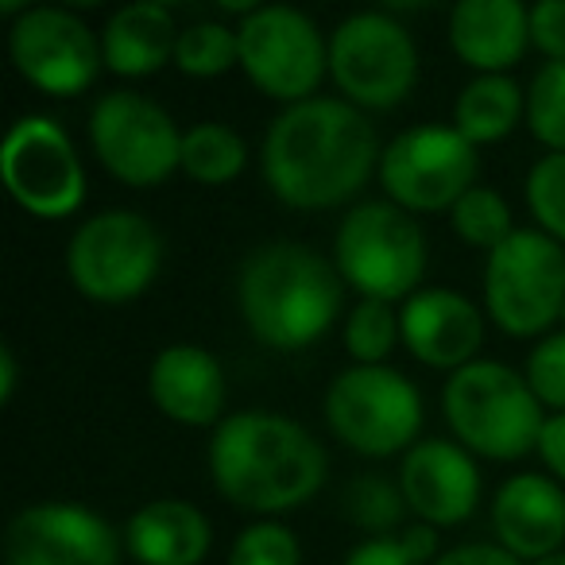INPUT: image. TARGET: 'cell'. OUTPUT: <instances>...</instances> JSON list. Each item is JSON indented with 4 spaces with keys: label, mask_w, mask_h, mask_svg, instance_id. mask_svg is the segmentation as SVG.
<instances>
[{
    "label": "cell",
    "mask_w": 565,
    "mask_h": 565,
    "mask_svg": "<svg viewBox=\"0 0 565 565\" xmlns=\"http://www.w3.org/2000/svg\"><path fill=\"white\" fill-rule=\"evenodd\" d=\"M403 345L411 356L430 369L441 372H461L465 364L477 361L480 345H484V318L465 295L434 287V291H418L403 302Z\"/></svg>",
    "instance_id": "17"
},
{
    "label": "cell",
    "mask_w": 565,
    "mask_h": 565,
    "mask_svg": "<svg viewBox=\"0 0 565 565\" xmlns=\"http://www.w3.org/2000/svg\"><path fill=\"white\" fill-rule=\"evenodd\" d=\"M248 167V143L236 128L202 120L182 136V171L202 186H225Z\"/></svg>",
    "instance_id": "24"
},
{
    "label": "cell",
    "mask_w": 565,
    "mask_h": 565,
    "mask_svg": "<svg viewBox=\"0 0 565 565\" xmlns=\"http://www.w3.org/2000/svg\"><path fill=\"white\" fill-rule=\"evenodd\" d=\"M526 384L539 395L542 407H550L554 415H565V330L546 333L539 345L526 356Z\"/></svg>",
    "instance_id": "32"
},
{
    "label": "cell",
    "mask_w": 565,
    "mask_h": 565,
    "mask_svg": "<svg viewBox=\"0 0 565 565\" xmlns=\"http://www.w3.org/2000/svg\"><path fill=\"white\" fill-rule=\"evenodd\" d=\"M495 542L519 562H539L562 550L565 542V492L554 477L515 472L503 480L492 503Z\"/></svg>",
    "instance_id": "18"
},
{
    "label": "cell",
    "mask_w": 565,
    "mask_h": 565,
    "mask_svg": "<svg viewBox=\"0 0 565 565\" xmlns=\"http://www.w3.org/2000/svg\"><path fill=\"white\" fill-rule=\"evenodd\" d=\"M174 66L190 78H221L233 66H241V40L236 28L221 24V20H202L190 24L179 35V51H174Z\"/></svg>",
    "instance_id": "25"
},
{
    "label": "cell",
    "mask_w": 565,
    "mask_h": 565,
    "mask_svg": "<svg viewBox=\"0 0 565 565\" xmlns=\"http://www.w3.org/2000/svg\"><path fill=\"white\" fill-rule=\"evenodd\" d=\"M449 47L477 74H508L531 47V9L519 0H461L449 12Z\"/></svg>",
    "instance_id": "20"
},
{
    "label": "cell",
    "mask_w": 565,
    "mask_h": 565,
    "mask_svg": "<svg viewBox=\"0 0 565 565\" xmlns=\"http://www.w3.org/2000/svg\"><path fill=\"white\" fill-rule=\"evenodd\" d=\"M526 125L542 148L565 156V63H546L526 89Z\"/></svg>",
    "instance_id": "29"
},
{
    "label": "cell",
    "mask_w": 565,
    "mask_h": 565,
    "mask_svg": "<svg viewBox=\"0 0 565 565\" xmlns=\"http://www.w3.org/2000/svg\"><path fill=\"white\" fill-rule=\"evenodd\" d=\"M526 113V97L515 78L508 74H477L469 86H461L454 102V128L472 143L508 140Z\"/></svg>",
    "instance_id": "23"
},
{
    "label": "cell",
    "mask_w": 565,
    "mask_h": 565,
    "mask_svg": "<svg viewBox=\"0 0 565 565\" xmlns=\"http://www.w3.org/2000/svg\"><path fill=\"white\" fill-rule=\"evenodd\" d=\"M341 565H423V562L403 546L399 534H387V539H364L356 550H349V557Z\"/></svg>",
    "instance_id": "34"
},
{
    "label": "cell",
    "mask_w": 565,
    "mask_h": 565,
    "mask_svg": "<svg viewBox=\"0 0 565 565\" xmlns=\"http://www.w3.org/2000/svg\"><path fill=\"white\" fill-rule=\"evenodd\" d=\"M526 565H565V554H562V550H557V554L539 557V562H526Z\"/></svg>",
    "instance_id": "39"
},
{
    "label": "cell",
    "mask_w": 565,
    "mask_h": 565,
    "mask_svg": "<svg viewBox=\"0 0 565 565\" xmlns=\"http://www.w3.org/2000/svg\"><path fill=\"white\" fill-rule=\"evenodd\" d=\"M399 488L418 523L457 526L480 503V469L461 441L426 438L403 454Z\"/></svg>",
    "instance_id": "16"
},
{
    "label": "cell",
    "mask_w": 565,
    "mask_h": 565,
    "mask_svg": "<svg viewBox=\"0 0 565 565\" xmlns=\"http://www.w3.org/2000/svg\"><path fill=\"white\" fill-rule=\"evenodd\" d=\"M403 338V322L392 302L361 299L345 318V349L356 364H384L395 341Z\"/></svg>",
    "instance_id": "26"
},
{
    "label": "cell",
    "mask_w": 565,
    "mask_h": 565,
    "mask_svg": "<svg viewBox=\"0 0 565 565\" xmlns=\"http://www.w3.org/2000/svg\"><path fill=\"white\" fill-rule=\"evenodd\" d=\"M403 511H411L403 500V488L384 477H356L345 488V515L372 539L395 534V526L403 523Z\"/></svg>",
    "instance_id": "28"
},
{
    "label": "cell",
    "mask_w": 565,
    "mask_h": 565,
    "mask_svg": "<svg viewBox=\"0 0 565 565\" xmlns=\"http://www.w3.org/2000/svg\"><path fill=\"white\" fill-rule=\"evenodd\" d=\"M434 565H526V562L508 554L500 542H469V546H457L449 554H441Z\"/></svg>",
    "instance_id": "35"
},
{
    "label": "cell",
    "mask_w": 565,
    "mask_h": 565,
    "mask_svg": "<svg viewBox=\"0 0 565 565\" xmlns=\"http://www.w3.org/2000/svg\"><path fill=\"white\" fill-rule=\"evenodd\" d=\"M372 120L345 97H310L287 105L267 125L259 167L264 182L291 210H333L353 202L380 171Z\"/></svg>",
    "instance_id": "1"
},
{
    "label": "cell",
    "mask_w": 565,
    "mask_h": 565,
    "mask_svg": "<svg viewBox=\"0 0 565 565\" xmlns=\"http://www.w3.org/2000/svg\"><path fill=\"white\" fill-rule=\"evenodd\" d=\"M210 477L233 508L279 515L318 495L326 484V449L295 418L241 411L213 430Z\"/></svg>",
    "instance_id": "2"
},
{
    "label": "cell",
    "mask_w": 565,
    "mask_h": 565,
    "mask_svg": "<svg viewBox=\"0 0 565 565\" xmlns=\"http://www.w3.org/2000/svg\"><path fill=\"white\" fill-rule=\"evenodd\" d=\"M4 565H120V534L82 503H32L4 526Z\"/></svg>",
    "instance_id": "15"
},
{
    "label": "cell",
    "mask_w": 565,
    "mask_h": 565,
    "mask_svg": "<svg viewBox=\"0 0 565 565\" xmlns=\"http://www.w3.org/2000/svg\"><path fill=\"white\" fill-rule=\"evenodd\" d=\"M333 264L364 299L399 302L418 295L430 256L423 228L407 210L395 202H361L341 217Z\"/></svg>",
    "instance_id": "5"
},
{
    "label": "cell",
    "mask_w": 565,
    "mask_h": 565,
    "mask_svg": "<svg viewBox=\"0 0 565 565\" xmlns=\"http://www.w3.org/2000/svg\"><path fill=\"white\" fill-rule=\"evenodd\" d=\"M0 179L12 202L40 221H63L86 202V167L51 117H20L0 143Z\"/></svg>",
    "instance_id": "13"
},
{
    "label": "cell",
    "mask_w": 565,
    "mask_h": 565,
    "mask_svg": "<svg viewBox=\"0 0 565 565\" xmlns=\"http://www.w3.org/2000/svg\"><path fill=\"white\" fill-rule=\"evenodd\" d=\"M148 395L171 423L221 426L225 423V372L213 353L198 345H167L151 361Z\"/></svg>",
    "instance_id": "19"
},
{
    "label": "cell",
    "mask_w": 565,
    "mask_h": 565,
    "mask_svg": "<svg viewBox=\"0 0 565 565\" xmlns=\"http://www.w3.org/2000/svg\"><path fill=\"white\" fill-rule=\"evenodd\" d=\"M526 205L546 236L565 244V156L550 151L526 174Z\"/></svg>",
    "instance_id": "30"
},
{
    "label": "cell",
    "mask_w": 565,
    "mask_h": 565,
    "mask_svg": "<svg viewBox=\"0 0 565 565\" xmlns=\"http://www.w3.org/2000/svg\"><path fill=\"white\" fill-rule=\"evenodd\" d=\"M484 310L511 338H539L565 310V248L542 228H515L484 264Z\"/></svg>",
    "instance_id": "7"
},
{
    "label": "cell",
    "mask_w": 565,
    "mask_h": 565,
    "mask_svg": "<svg viewBox=\"0 0 565 565\" xmlns=\"http://www.w3.org/2000/svg\"><path fill=\"white\" fill-rule=\"evenodd\" d=\"M449 225H454V233L461 236L465 244L484 248V252H495L515 233V228H511L508 202L488 186H472L469 194L449 210Z\"/></svg>",
    "instance_id": "27"
},
{
    "label": "cell",
    "mask_w": 565,
    "mask_h": 565,
    "mask_svg": "<svg viewBox=\"0 0 565 565\" xmlns=\"http://www.w3.org/2000/svg\"><path fill=\"white\" fill-rule=\"evenodd\" d=\"M330 78L361 113L395 109L418 82V47L392 12H353L330 35Z\"/></svg>",
    "instance_id": "8"
},
{
    "label": "cell",
    "mask_w": 565,
    "mask_h": 565,
    "mask_svg": "<svg viewBox=\"0 0 565 565\" xmlns=\"http://www.w3.org/2000/svg\"><path fill=\"white\" fill-rule=\"evenodd\" d=\"M12 395H17V353L0 345V403H12Z\"/></svg>",
    "instance_id": "38"
},
{
    "label": "cell",
    "mask_w": 565,
    "mask_h": 565,
    "mask_svg": "<svg viewBox=\"0 0 565 565\" xmlns=\"http://www.w3.org/2000/svg\"><path fill=\"white\" fill-rule=\"evenodd\" d=\"M376 174L387 202L399 210H454L477 186V148L454 125H418L387 143Z\"/></svg>",
    "instance_id": "12"
},
{
    "label": "cell",
    "mask_w": 565,
    "mask_h": 565,
    "mask_svg": "<svg viewBox=\"0 0 565 565\" xmlns=\"http://www.w3.org/2000/svg\"><path fill=\"white\" fill-rule=\"evenodd\" d=\"M182 136L163 105L132 89H113L89 113L97 163L132 190L159 186L182 171Z\"/></svg>",
    "instance_id": "11"
},
{
    "label": "cell",
    "mask_w": 565,
    "mask_h": 565,
    "mask_svg": "<svg viewBox=\"0 0 565 565\" xmlns=\"http://www.w3.org/2000/svg\"><path fill=\"white\" fill-rule=\"evenodd\" d=\"M125 546L140 565H202L213 546L210 519L186 500H151L128 519Z\"/></svg>",
    "instance_id": "22"
},
{
    "label": "cell",
    "mask_w": 565,
    "mask_h": 565,
    "mask_svg": "<svg viewBox=\"0 0 565 565\" xmlns=\"http://www.w3.org/2000/svg\"><path fill=\"white\" fill-rule=\"evenodd\" d=\"M534 454L542 457V465L550 469L554 480H565V415H550L546 426L539 434V449Z\"/></svg>",
    "instance_id": "36"
},
{
    "label": "cell",
    "mask_w": 565,
    "mask_h": 565,
    "mask_svg": "<svg viewBox=\"0 0 565 565\" xmlns=\"http://www.w3.org/2000/svg\"><path fill=\"white\" fill-rule=\"evenodd\" d=\"M562 322H565V310H562Z\"/></svg>",
    "instance_id": "40"
},
{
    "label": "cell",
    "mask_w": 565,
    "mask_h": 565,
    "mask_svg": "<svg viewBox=\"0 0 565 565\" xmlns=\"http://www.w3.org/2000/svg\"><path fill=\"white\" fill-rule=\"evenodd\" d=\"M12 66L28 86L47 97H78L105 66L102 40L66 9H28L9 28Z\"/></svg>",
    "instance_id": "14"
},
{
    "label": "cell",
    "mask_w": 565,
    "mask_h": 565,
    "mask_svg": "<svg viewBox=\"0 0 565 565\" xmlns=\"http://www.w3.org/2000/svg\"><path fill=\"white\" fill-rule=\"evenodd\" d=\"M531 47L546 63H565V0H542L531 9Z\"/></svg>",
    "instance_id": "33"
},
{
    "label": "cell",
    "mask_w": 565,
    "mask_h": 565,
    "mask_svg": "<svg viewBox=\"0 0 565 565\" xmlns=\"http://www.w3.org/2000/svg\"><path fill=\"white\" fill-rule=\"evenodd\" d=\"M399 539H403V546H407L411 554H415L423 565L430 562V557H434V550H438V531H434L430 523L403 526V531H399Z\"/></svg>",
    "instance_id": "37"
},
{
    "label": "cell",
    "mask_w": 565,
    "mask_h": 565,
    "mask_svg": "<svg viewBox=\"0 0 565 565\" xmlns=\"http://www.w3.org/2000/svg\"><path fill=\"white\" fill-rule=\"evenodd\" d=\"M241 40V71L271 102L299 105L318 97L330 74V40L318 24L291 4H259L248 20L236 24Z\"/></svg>",
    "instance_id": "10"
},
{
    "label": "cell",
    "mask_w": 565,
    "mask_h": 565,
    "mask_svg": "<svg viewBox=\"0 0 565 565\" xmlns=\"http://www.w3.org/2000/svg\"><path fill=\"white\" fill-rule=\"evenodd\" d=\"M441 411L457 441L492 461H519L539 449V434L546 426L526 376L500 361H472L454 372L441 392Z\"/></svg>",
    "instance_id": "4"
},
{
    "label": "cell",
    "mask_w": 565,
    "mask_h": 565,
    "mask_svg": "<svg viewBox=\"0 0 565 565\" xmlns=\"http://www.w3.org/2000/svg\"><path fill=\"white\" fill-rule=\"evenodd\" d=\"M345 282L338 264L299 241H267L236 271V307L252 338L279 353H299L330 333Z\"/></svg>",
    "instance_id": "3"
},
{
    "label": "cell",
    "mask_w": 565,
    "mask_h": 565,
    "mask_svg": "<svg viewBox=\"0 0 565 565\" xmlns=\"http://www.w3.org/2000/svg\"><path fill=\"white\" fill-rule=\"evenodd\" d=\"M228 565H302V546L287 526L264 519L236 534Z\"/></svg>",
    "instance_id": "31"
},
{
    "label": "cell",
    "mask_w": 565,
    "mask_h": 565,
    "mask_svg": "<svg viewBox=\"0 0 565 565\" xmlns=\"http://www.w3.org/2000/svg\"><path fill=\"white\" fill-rule=\"evenodd\" d=\"M179 20L167 4L156 0H140V4H125L109 17L102 32V55L105 66L120 78H148L159 74L167 63H174L179 51Z\"/></svg>",
    "instance_id": "21"
},
{
    "label": "cell",
    "mask_w": 565,
    "mask_h": 565,
    "mask_svg": "<svg viewBox=\"0 0 565 565\" xmlns=\"http://www.w3.org/2000/svg\"><path fill=\"white\" fill-rule=\"evenodd\" d=\"M326 423L353 454H411L423 430V395L387 364H353L326 392Z\"/></svg>",
    "instance_id": "6"
},
{
    "label": "cell",
    "mask_w": 565,
    "mask_h": 565,
    "mask_svg": "<svg viewBox=\"0 0 565 565\" xmlns=\"http://www.w3.org/2000/svg\"><path fill=\"white\" fill-rule=\"evenodd\" d=\"M163 236L143 213L105 210L82 221L66 248L71 282L94 302H128L156 282Z\"/></svg>",
    "instance_id": "9"
}]
</instances>
